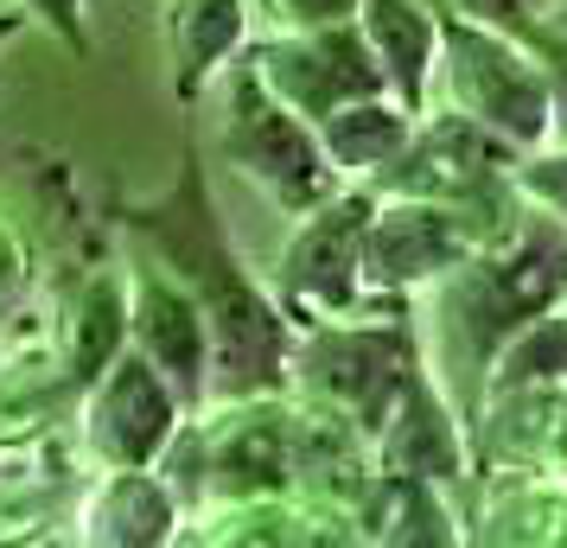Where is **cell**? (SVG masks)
<instances>
[{
	"label": "cell",
	"instance_id": "13",
	"mask_svg": "<svg viewBox=\"0 0 567 548\" xmlns=\"http://www.w3.org/2000/svg\"><path fill=\"white\" fill-rule=\"evenodd\" d=\"M179 529L185 504L159 466H103L78 504V542L90 548H166Z\"/></svg>",
	"mask_w": 567,
	"mask_h": 548
},
{
	"label": "cell",
	"instance_id": "7",
	"mask_svg": "<svg viewBox=\"0 0 567 548\" xmlns=\"http://www.w3.org/2000/svg\"><path fill=\"white\" fill-rule=\"evenodd\" d=\"M377 217V192L370 185H338L326 205H312L307 217H293L268 288L281 300L293 325L307 319H338L358 313V261H363V230Z\"/></svg>",
	"mask_w": 567,
	"mask_h": 548
},
{
	"label": "cell",
	"instance_id": "19",
	"mask_svg": "<svg viewBox=\"0 0 567 548\" xmlns=\"http://www.w3.org/2000/svg\"><path fill=\"white\" fill-rule=\"evenodd\" d=\"M511 390H567V300L536 319H523L511 339L497 344L478 409L491 395H511Z\"/></svg>",
	"mask_w": 567,
	"mask_h": 548
},
{
	"label": "cell",
	"instance_id": "18",
	"mask_svg": "<svg viewBox=\"0 0 567 548\" xmlns=\"http://www.w3.org/2000/svg\"><path fill=\"white\" fill-rule=\"evenodd\" d=\"M115 351H128V288H122V275L96 268L58 325V370L71 390H83Z\"/></svg>",
	"mask_w": 567,
	"mask_h": 548
},
{
	"label": "cell",
	"instance_id": "27",
	"mask_svg": "<svg viewBox=\"0 0 567 548\" xmlns=\"http://www.w3.org/2000/svg\"><path fill=\"white\" fill-rule=\"evenodd\" d=\"M0 364H7V351H0Z\"/></svg>",
	"mask_w": 567,
	"mask_h": 548
},
{
	"label": "cell",
	"instance_id": "26",
	"mask_svg": "<svg viewBox=\"0 0 567 548\" xmlns=\"http://www.w3.org/2000/svg\"><path fill=\"white\" fill-rule=\"evenodd\" d=\"M548 27H555V32H567V0L555 7V13H548Z\"/></svg>",
	"mask_w": 567,
	"mask_h": 548
},
{
	"label": "cell",
	"instance_id": "3",
	"mask_svg": "<svg viewBox=\"0 0 567 548\" xmlns=\"http://www.w3.org/2000/svg\"><path fill=\"white\" fill-rule=\"evenodd\" d=\"M427 351V339L414 332L409 300H377L363 293L358 313L338 319H307L300 339H293V376H287V395L312 409V415L344 421L351 434H370L383 427L389 402L402 390V376L414 370V358Z\"/></svg>",
	"mask_w": 567,
	"mask_h": 548
},
{
	"label": "cell",
	"instance_id": "9",
	"mask_svg": "<svg viewBox=\"0 0 567 548\" xmlns=\"http://www.w3.org/2000/svg\"><path fill=\"white\" fill-rule=\"evenodd\" d=\"M243 64L300 122H326L338 103L383 90V71L363 45L358 20L351 27H319V32H261V39L243 45Z\"/></svg>",
	"mask_w": 567,
	"mask_h": 548
},
{
	"label": "cell",
	"instance_id": "22",
	"mask_svg": "<svg viewBox=\"0 0 567 548\" xmlns=\"http://www.w3.org/2000/svg\"><path fill=\"white\" fill-rule=\"evenodd\" d=\"M268 32H319V27H351L358 0H256Z\"/></svg>",
	"mask_w": 567,
	"mask_h": 548
},
{
	"label": "cell",
	"instance_id": "24",
	"mask_svg": "<svg viewBox=\"0 0 567 548\" xmlns=\"http://www.w3.org/2000/svg\"><path fill=\"white\" fill-rule=\"evenodd\" d=\"M13 7L27 13L32 27L52 32L71 58H90V20H83V7H90V0H13Z\"/></svg>",
	"mask_w": 567,
	"mask_h": 548
},
{
	"label": "cell",
	"instance_id": "1",
	"mask_svg": "<svg viewBox=\"0 0 567 548\" xmlns=\"http://www.w3.org/2000/svg\"><path fill=\"white\" fill-rule=\"evenodd\" d=\"M122 230L141 242V256H154L166 275H179L185 293H192L198 313H205V339H210L205 402L287 395L300 325H293V313L275 300V288L236 256V242H230V230H224V217H217V198H210L198 154L179 159V179L166 185L159 198L122 205Z\"/></svg>",
	"mask_w": 567,
	"mask_h": 548
},
{
	"label": "cell",
	"instance_id": "17",
	"mask_svg": "<svg viewBox=\"0 0 567 548\" xmlns=\"http://www.w3.org/2000/svg\"><path fill=\"white\" fill-rule=\"evenodd\" d=\"M312 134H319V154L332 159L338 179L344 185H370L389 159L402 154V141L414 134V108H402L389 90H377V96H351V103H338L326 122H312Z\"/></svg>",
	"mask_w": 567,
	"mask_h": 548
},
{
	"label": "cell",
	"instance_id": "5",
	"mask_svg": "<svg viewBox=\"0 0 567 548\" xmlns=\"http://www.w3.org/2000/svg\"><path fill=\"white\" fill-rule=\"evenodd\" d=\"M511 159H516V147H504L491 128L427 103L414 115V134L402 141V154L370 179V192L453 205L465 224L478 230V242H485V236H497L516 217V205H523L516 185H511Z\"/></svg>",
	"mask_w": 567,
	"mask_h": 548
},
{
	"label": "cell",
	"instance_id": "21",
	"mask_svg": "<svg viewBox=\"0 0 567 548\" xmlns=\"http://www.w3.org/2000/svg\"><path fill=\"white\" fill-rule=\"evenodd\" d=\"M504 27L536 52L542 77H548V108H555V134L548 141H567V32H555L548 20H504Z\"/></svg>",
	"mask_w": 567,
	"mask_h": 548
},
{
	"label": "cell",
	"instance_id": "23",
	"mask_svg": "<svg viewBox=\"0 0 567 548\" xmlns=\"http://www.w3.org/2000/svg\"><path fill=\"white\" fill-rule=\"evenodd\" d=\"M27 288H32V249L13 224V210H0V325L27 307Z\"/></svg>",
	"mask_w": 567,
	"mask_h": 548
},
{
	"label": "cell",
	"instance_id": "6",
	"mask_svg": "<svg viewBox=\"0 0 567 548\" xmlns=\"http://www.w3.org/2000/svg\"><path fill=\"white\" fill-rule=\"evenodd\" d=\"M217 83H224V122H217L224 166H236L281 217H307L312 205H326L344 179L332 173V159L319 154L312 122H300L287 103H275L243 58Z\"/></svg>",
	"mask_w": 567,
	"mask_h": 548
},
{
	"label": "cell",
	"instance_id": "8",
	"mask_svg": "<svg viewBox=\"0 0 567 548\" xmlns=\"http://www.w3.org/2000/svg\"><path fill=\"white\" fill-rule=\"evenodd\" d=\"M185 415L192 409L179 402V390L128 344L83 383V453L96 466H159L166 446L179 441Z\"/></svg>",
	"mask_w": 567,
	"mask_h": 548
},
{
	"label": "cell",
	"instance_id": "12",
	"mask_svg": "<svg viewBox=\"0 0 567 548\" xmlns=\"http://www.w3.org/2000/svg\"><path fill=\"white\" fill-rule=\"evenodd\" d=\"M122 288H128V344L179 390L185 409L198 415L205 409V376H210V339H205L198 300L154 256H134L122 268Z\"/></svg>",
	"mask_w": 567,
	"mask_h": 548
},
{
	"label": "cell",
	"instance_id": "20",
	"mask_svg": "<svg viewBox=\"0 0 567 548\" xmlns=\"http://www.w3.org/2000/svg\"><path fill=\"white\" fill-rule=\"evenodd\" d=\"M511 185L523 205L548 210L555 224L567 230V141H548L536 154H516L511 159Z\"/></svg>",
	"mask_w": 567,
	"mask_h": 548
},
{
	"label": "cell",
	"instance_id": "16",
	"mask_svg": "<svg viewBox=\"0 0 567 548\" xmlns=\"http://www.w3.org/2000/svg\"><path fill=\"white\" fill-rule=\"evenodd\" d=\"M351 536L358 542H465L472 529L460 523L446 485L434 478H395V472H370V485L351 504Z\"/></svg>",
	"mask_w": 567,
	"mask_h": 548
},
{
	"label": "cell",
	"instance_id": "15",
	"mask_svg": "<svg viewBox=\"0 0 567 548\" xmlns=\"http://www.w3.org/2000/svg\"><path fill=\"white\" fill-rule=\"evenodd\" d=\"M358 32L377 58V71H383V90L421 115L434 103L440 7L434 0H358Z\"/></svg>",
	"mask_w": 567,
	"mask_h": 548
},
{
	"label": "cell",
	"instance_id": "4",
	"mask_svg": "<svg viewBox=\"0 0 567 548\" xmlns=\"http://www.w3.org/2000/svg\"><path fill=\"white\" fill-rule=\"evenodd\" d=\"M434 103L465 115V122H478V128H491L516 154H536L555 134L548 77H542L536 52L504 20L478 13L472 0H446L440 7Z\"/></svg>",
	"mask_w": 567,
	"mask_h": 548
},
{
	"label": "cell",
	"instance_id": "14",
	"mask_svg": "<svg viewBox=\"0 0 567 548\" xmlns=\"http://www.w3.org/2000/svg\"><path fill=\"white\" fill-rule=\"evenodd\" d=\"M249 20H256L249 0H166L159 7V45H166V71H173V96L185 108L243 58Z\"/></svg>",
	"mask_w": 567,
	"mask_h": 548
},
{
	"label": "cell",
	"instance_id": "25",
	"mask_svg": "<svg viewBox=\"0 0 567 548\" xmlns=\"http://www.w3.org/2000/svg\"><path fill=\"white\" fill-rule=\"evenodd\" d=\"M27 27H32V20L20 13V7H13V0H7V7H0V45H13V39H20Z\"/></svg>",
	"mask_w": 567,
	"mask_h": 548
},
{
	"label": "cell",
	"instance_id": "2",
	"mask_svg": "<svg viewBox=\"0 0 567 548\" xmlns=\"http://www.w3.org/2000/svg\"><path fill=\"white\" fill-rule=\"evenodd\" d=\"M434 325L446 351H427L434 370H472V390L485 395V370L497 344L511 339L523 319L548 313L567 300V230L536 205H516V217L497 236L472 242V256L434 281Z\"/></svg>",
	"mask_w": 567,
	"mask_h": 548
},
{
	"label": "cell",
	"instance_id": "10",
	"mask_svg": "<svg viewBox=\"0 0 567 548\" xmlns=\"http://www.w3.org/2000/svg\"><path fill=\"white\" fill-rule=\"evenodd\" d=\"M478 230L465 224L453 205L434 198H395L377 192V217L363 230V261H358V288L377 300H414L434 281H446L465 256H472Z\"/></svg>",
	"mask_w": 567,
	"mask_h": 548
},
{
	"label": "cell",
	"instance_id": "28",
	"mask_svg": "<svg viewBox=\"0 0 567 548\" xmlns=\"http://www.w3.org/2000/svg\"><path fill=\"white\" fill-rule=\"evenodd\" d=\"M434 7H446V0H434Z\"/></svg>",
	"mask_w": 567,
	"mask_h": 548
},
{
	"label": "cell",
	"instance_id": "11",
	"mask_svg": "<svg viewBox=\"0 0 567 548\" xmlns=\"http://www.w3.org/2000/svg\"><path fill=\"white\" fill-rule=\"evenodd\" d=\"M370 466L395 472V478H434L446 492L460 478H472V466H478L472 459V421L446 395V383H440V370L427 351L414 358V370L402 376V390L389 402L383 427L370 434Z\"/></svg>",
	"mask_w": 567,
	"mask_h": 548
}]
</instances>
